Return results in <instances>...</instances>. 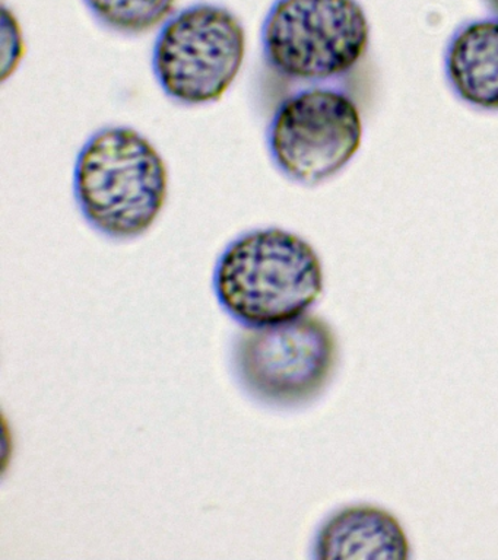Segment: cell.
Here are the masks:
<instances>
[{"mask_svg":"<svg viewBox=\"0 0 498 560\" xmlns=\"http://www.w3.org/2000/svg\"><path fill=\"white\" fill-rule=\"evenodd\" d=\"M323 284L316 249L281 228L244 232L227 245L213 271V291L222 310L248 328L308 314Z\"/></svg>","mask_w":498,"mask_h":560,"instance_id":"cell-1","label":"cell"},{"mask_svg":"<svg viewBox=\"0 0 498 560\" xmlns=\"http://www.w3.org/2000/svg\"><path fill=\"white\" fill-rule=\"evenodd\" d=\"M73 196L85 221L107 238L128 241L150 231L169 196L159 149L128 126H106L78 153Z\"/></svg>","mask_w":498,"mask_h":560,"instance_id":"cell-2","label":"cell"},{"mask_svg":"<svg viewBox=\"0 0 498 560\" xmlns=\"http://www.w3.org/2000/svg\"><path fill=\"white\" fill-rule=\"evenodd\" d=\"M265 63L283 81L317 85L364 59L370 22L358 0H275L260 30Z\"/></svg>","mask_w":498,"mask_h":560,"instance_id":"cell-3","label":"cell"},{"mask_svg":"<svg viewBox=\"0 0 498 560\" xmlns=\"http://www.w3.org/2000/svg\"><path fill=\"white\" fill-rule=\"evenodd\" d=\"M246 44L243 22L231 9L194 3L160 26L152 70L174 103L187 107L217 103L238 79Z\"/></svg>","mask_w":498,"mask_h":560,"instance_id":"cell-4","label":"cell"},{"mask_svg":"<svg viewBox=\"0 0 498 560\" xmlns=\"http://www.w3.org/2000/svg\"><path fill=\"white\" fill-rule=\"evenodd\" d=\"M362 118L356 100L338 86L300 88L270 117L266 144L279 173L303 186L335 177L360 151Z\"/></svg>","mask_w":498,"mask_h":560,"instance_id":"cell-5","label":"cell"},{"mask_svg":"<svg viewBox=\"0 0 498 560\" xmlns=\"http://www.w3.org/2000/svg\"><path fill=\"white\" fill-rule=\"evenodd\" d=\"M338 345L325 319L304 314L265 327H246L234 345L240 384L265 405L312 401L334 374Z\"/></svg>","mask_w":498,"mask_h":560,"instance_id":"cell-6","label":"cell"},{"mask_svg":"<svg viewBox=\"0 0 498 560\" xmlns=\"http://www.w3.org/2000/svg\"><path fill=\"white\" fill-rule=\"evenodd\" d=\"M319 560H401L409 541L391 512L371 505L345 506L327 516L313 542Z\"/></svg>","mask_w":498,"mask_h":560,"instance_id":"cell-7","label":"cell"},{"mask_svg":"<svg viewBox=\"0 0 498 560\" xmlns=\"http://www.w3.org/2000/svg\"><path fill=\"white\" fill-rule=\"evenodd\" d=\"M449 86L462 103L498 112V18L466 22L444 52Z\"/></svg>","mask_w":498,"mask_h":560,"instance_id":"cell-8","label":"cell"},{"mask_svg":"<svg viewBox=\"0 0 498 560\" xmlns=\"http://www.w3.org/2000/svg\"><path fill=\"white\" fill-rule=\"evenodd\" d=\"M104 28L121 35H142L159 28L174 13L176 0H82Z\"/></svg>","mask_w":498,"mask_h":560,"instance_id":"cell-9","label":"cell"},{"mask_svg":"<svg viewBox=\"0 0 498 560\" xmlns=\"http://www.w3.org/2000/svg\"><path fill=\"white\" fill-rule=\"evenodd\" d=\"M489 11L494 13V16L498 18V0H484Z\"/></svg>","mask_w":498,"mask_h":560,"instance_id":"cell-10","label":"cell"}]
</instances>
